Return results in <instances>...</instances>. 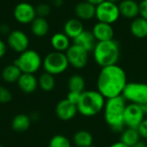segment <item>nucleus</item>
Segmentation results:
<instances>
[{
    "label": "nucleus",
    "mask_w": 147,
    "mask_h": 147,
    "mask_svg": "<svg viewBox=\"0 0 147 147\" xmlns=\"http://www.w3.org/2000/svg\"><path fill=\"white\" fill-rule=\"evenodd\" d=\"M127 84V74L118 65L102 67L96 80L97 90L106 100L121 96Z\"/></svg>",
    "instance_id": "1"
},
{
    "label": "nucleus",
    "mask_w": 147,
    "mask_h": 147,
    "mask_svg": "<svg viewBox=\"0 0 147 147\" xmlns=\"http://www.w3.org/2000/svg\"><path fill=\"white\" fill-rule=\"evenodd\" d=\"M127 102L122 96L107 99L103 108L104 120L114 132H122L125 129L124 112Z\"/></svg>",
    "instance_id": "2"
},
{
    "label": "nucleus",
    "mask_w": 147,
    "mask_h": 147,
    "mask_svg": "<svg viewBox=\"0 0 147 147\" xmlns=\"http://www.w3.org/2000/svg\"><path fill=\"white\" fill-rule=\"evenodd\" d=\"M93 58L101 68L117 65L121 56L120 44L115 40L97 41L93 51Z\"/></svg>",
    "instance_id": "3"
},
{
    "label": "nucleus",
    "mask_w": 147,
    "mask_h": 147,
    "mask_svg": "<svg viewBox=\"0 0 147 147\" xmlns=\"http://www.w3.org/2000/svg\"><path fill=\"white\" fill-rule=\"evenodd\" d=\"M106 99L98 90H84L77 104L78 112L85 117H92L103 110Z\"/></svg>",
    "instance_id": "4"
},
{
    "label": "nucleus",
    "mask_w": 147,
    "mask_h": 147,
    "mask_svg": "<svg viewBox=\"0 0 147 147\" xmlns=\"http://www.w3.org/2000/svg\"><path fill=\"white\" fill-rule=\"evenodd\" d=\"M14 64L22 73L34 74L42 65V59L35 50L27 49L19 54Z\"/></svg>",
    "instance_id": "5"
},
{
    "label": "nucleus",
    "mask_w": 147,
    "mask_h": 147,
    "mask_svg": "<svg viewBox=\"0 0 147 147\" xmlns=\"http://www.w3.org/2000/svg\"><path fill=\"white\" fill-rule=\"evenodd\" d=\"M69 65L65 53L62 52H51L42 60V66L45 71L53 76L65 72Z\"/></svg>",
    "instance_id": "6"
},
{
    "label": "nucleus",
    "mask_w": 147,
    "mask_h": 147,
    "mask_svg": "<svg viewBox=\"0 0 147 147\" xmlns=\"http://www.w3.org/2000/svg\"><path fill=\"white\" fill-rule=\"evenodd\" d=\"M121 96L129 103L146 107L147 105V84L139 82L127 83Z\"/></svg>",
    "instance_id": "7"
},
{
    "label": "nucleus",
    "mask_w": 147,
    "mask_h": 147,
    "mask_svg": "<svg viewBox=\"0 0 147 147\" xmlns=\"http://www.w3.org/2000/svg\"><path fill=\"white\" fill-rule=\"evenodd\" d=\"M120 16L118 3L105 0L96 6V18L97 22L112 25L119 20Z\"/></svg>",
    "instance_id": "8"
},
{
    "label": "nucleus",
    "mask_w": 147,
    "mask_h": 147,
    "mask_svg": "<svg viewBox=\"0 0 147 147\" xmlns=\"http://www.w3.org/2000/svg\"><path fill=\"white\" fill-rule=\"evenodd\" d=\"M146 118L145 107L134 103L127 104L124 112V124L126 127L137 129Z\"/></svg>",
    "instance_id": "9"
},
{
    "label": "nucleus",
    "mask_w": 147,
    "mask_h": 147,
    "mask_svg": "<svg viewBox=\"0 0 147 147\" xmlns=\"http://www.w3.org/2000/svg\"><path fill=\"white\" fill-rule=\"evenodd\" d=\"M69 65L73 68L80 70L84 68L89 60V52L76 44H71L65 52Z\"/></svg>",
    "instance_id": "10"
},
{
    "label": "nucleus",
    "mask_w": 147,
    "mask_h": 147,
    "mask_svg": "<svg viewBox=\"0 0 147 147\" xmlns=\"http://www.w3.org/2000/svg\"><path fill=\"white\" fill-rule=\"evenodd\" d=\"M13 16L16 21L21 24H29L37 16L35 7L28 2L17 3L14 8Z\"/></svg>",
    "instance_id": "11"
},
{
    "label": "nucleus",
    "mask_w": 147,
    "mask_h": 147,
    "mask_svg": "<svg viewBox=\"0 0 147 147\" xmlns=\"http://www.w3.org/2000/svg\"><path fill=\"white\" fill-rule=\"evenodd\" d=\"M7 44L11 50L16 53H21L28 49L29 39L26 33L22 30L16 29L10 31L8 34Z\"/></svg>",
    "instance_id": "12"
},
{
    "label": "nucleus",
    "mask_w": 147,
    "mask_h": 147,
    "mask_svg": "<svg viewBox=\"0 0 147 147\" xmlns=\"http://www.w3.org/2000/svg\"><path fill=\"white\" fill-rule=\"evenodd\" d=\"M55 113L59 120L63 121H68L72 120L78 112L77 105L71 103L65 98L58 102L56 105Z\"/></svg>",
    "instance_id": "13"
},
{
    "label": "nucleus",
    "mask_w": 147,
    "mask_h": 147,
    "mask_svg": "<svg viewBox=\"0 0 147 147\" xmlns=\"http://www.w3.org/2000/svg\"><path fill=\"white\" fill-rule=\"evenodd\" d=\"M96 41L111 40L115 36V30L111 24L97 22L91 30Z\"/></svg>",
    "instance_id": "14"
},
{
    "label": "nucleus",
    "mask_w": 147,
    "mask_h": 147,
    "mask_svg": "<svg viewBox=\"0 0 147 147\" xmlns=\"http://www.w3.org/2000/svg\"><path fill=\"white\" fill-rule=\"evenodd\" d=\"M121 16L134 20L140 16V3L136 0H121L118 3Z\"/></svg>",
    "instance_id": "15"
},
{
    "label": "nucleus",
    "mask_w": 147,
    "mask_h": 147,
    "mask_svg": "<svg viewBox=\"0 0 147 147\" xmlns=\"http://www.w3.org/2000/svg\"><path fill=\"white\" fill-rule=\"evenodd\" d=\"M74 12L77 18L82 22L90 21L96 18V5L84 0L76 4Z\"/></svg>",
    "instance_id": "16"
},
{
    "label": "nucleus",
    "mask_w": 147,
    "mask_h": 147,
    "mask_svg": "<svg viewBox=\"0 0 147 147\" xmlns=\"http://www.w3.org/2000/svg\"><path fill=\"white\" fill-rule=\"evenodd\" d=\"M16 83L19 89L26 94L34 92L38 87V79L34 74L30 73H22Z\"/></svg>",
    "instance_id": "17"
},
{
    "label": "nucleus",
    "mask_w": 147,
    "mask_h": 147,
    "mask_svg": "<svg viewBox=\"0 0 147 147\" xmlns=\"http://www.w3.org/2000/svg\"><path fill=\"white\" fill-rule=\"evenodd\" d=\"M84 30V28L83 22L77 17L67 20L63 27V32L71 40L77 38Z\"/></svg>",
    "instance_id": "18"
},
{
    "label": "nucleus",
    "mask_w": 147,
    "mask_h": 147,
    "mask_svg": "<svg viewBox=\"0 0 147 147\" xmlns=\"http://www.w3.org/2000/svg\"><path fill=\"white\" fill-rule=\"evenodd\" d=\"M96 40L94 37L93 34L90 30H84L77 38L73 40V44H76L78 46H80L84 49H85L87 52H92L96 44Z\"/></svg>",
    "instance_id": "19"
},
{
    "label": "nucleus",
    "mask_w": 147,
    "mask_h": 147,
    "mask_svg": "<svg viewBox=\"0 0 147 147\" xmlns=\"http://www.w3.org/2000/svg\"><path fill=\"white\" fill-rule=\"evenodd\" d=\"M51 46L57 52L65 53L71 46V39L64 32H57L51 37Z\"/></svg>",
    "instance_id": "20"
},
{
    "label": "nucleus",
    "mask_w": 147,
    "mask_h": 147,
    "mask_svg": "<svg viewBox=\"0 0 147 147\" xmlns=\"http://www.w3.org/2000/svg\"><path fill=\"white\" fill-rule=\"evenodd\" d=\"M130 33L138 39L147 37V20L140 16L132 20L130 23Z\"/></svg>",
    "instance_id": "21"
},
{
    "label": "nucleus",
    "mask_w": 147,
    "mask_h": 147,
    "mask_svg": "<svg viewBox=\"0 0 147 147\" xmlns=\"http://www.w3.org/2000/svg\"><path fill=\"white\" fill-rule=\"evenodd\" d=\"M31 33L36 37H44L49 32V23L44 17L36 16L30 23Z\"/></svg>",
    "instance_id": "22"
},
{
    "label": "nucleus",
    "mask_w": 147,
    "mask_h": 147,
    "mask_svg": "<svg viewBox=\"0 0 147 147\" xmlns=\"http://www.w3.org/2000/svg\"><path fill=\"white\" fill-rule=\"evenodd\" d=\"M30 124L31 119L28 115L25 114H19L13 118L11 121V127L16 132L22 133L29 128Z\"/></svg>",
    "instance_id": "23"
},
{
    "label": "nucleus",
    "mask_w": 147,
    "mask_h": 147,
    "mask_svg": "<svg viewBox=\"0 0 147 147\" xmlns=\"http://www.w3.org/2000/svg\"><path fill=\"white\" fill-rule=\"evenodd\" d=\"M140 135L137 129L127 127L121 132L120 141L127 146L133 147L140 140Z\"/></svg>",
    "instance_id": "24"
},
{
    "label": "nucleus",
    "mask_w": 147,
    "mask_h": 147,
    "mask_svg": "<svg viewBox=\"0 0 147 147\" xmlns=\"http://www.w3.org/2000/svg\"><path fill=\"white\" fill-rule=\"evenodd\" d=\"M21 70L13 63L11 65H6L2 71V78L6 83H16L18 81L20 76L22 75Z\"/></svg>",
    "instance_id": "25"
},
{
    "label": "nucleus",
    "mask_w": 147,
    "mask_h": 147,
    "mask_svg": "<svg viewBox=\"0 0 147 147\" xmlns=\"http://www.w3.org/2000/svg\"><path fill=\"white\" fill-rule=\"evenodd\" d=\"M73 143L77 147H88L93 145V136L86 130H79L73 136Z\"/></svg>",
    "instance_id": "26"
},
{
    "label": "nucleus",
    "mask_w": 147,
    "mask_h": 147,
    "mask_svg": "<svg viewBox=\"0 0 147 147\" xmlns=\"http://www.w3.org/2000/svg\"><path fill=\"white\" fill-rule=\"evenodd\" d=\"M69 91H76L82 93L85 90V80L79 74H74L68 80Z\"/></svg>",
    "instance_id": "27"
},
{
    "label": "nucleus",
    "mask_w": 147,
    "mask_h": 147,
    "mask_svg": "<svg viewBox=\"0 0 147 147\" xmlns=\"http://www.w3.org/2000/svg\"><path fill=\"white\" fill-rule=\"evenodd\" d=\"M38 86H40L42 90L47 92L53 90L55 87L54 76L45 71L38 78Z\"/></svg>",
    "instance_id": "28"
},
{
    "label": "nucleus",
    "mask_w": 147,
    "mask_h": 147,
    "mask_svg": "<svg viewBox=\"0 0 147 147\" xmlns=\"http://www.w3.org/2000/svg\"><path fill=\"white\" fill-rule=\"evenodd\" d=\"M49 147H71V141L64 135H54L49 141Z\"/></svg>",
    "instance_id": "29"
},
{
    "label": "nucleus",
    "mask_w": 147,
    "mask_h": 147,
    "mask_svg": "<svg viewBox=\"0 0 147 147\" xmlns=\"http://www.w3.org/2000/svg\"><path fill=\"white\" fill-rule=\"evenodd\" d=\"M35 11H36L37 16L46 18L51 13V5L46 3H40L35 7Z\"/></svg>",
    "instance_id": "30"
},
{
    "label": "nucleus",
    "mask_w": 147,
    "mask_h": 147,
    "mask_svg": "<svg viewBox=\"0 0 147 147\" xmlns=\"http://www.w3.org/2000/svg\"><path fill=\"white\" fill-rule=\"evenodd\" d=\"M12 99V94L9 89L0 86V103H8Z\"/></svg>",
    "instance_id": "31"
},
{
    "label": "nucleus",
    "mask_w": 147,
    "mask_h": 147,
    "mask_svg": "<svg viewBox=\"0 0 147 147\" xmlns=\"http://www.w3.org/2000/svg\"><path fill=\"white\" fill-rule=\"evenodd\" d=\"M83 93V92H82ZM82 93H79V92H76V91H69V93L67 94V96H66V99L71 102V103L77 105L79 99H80V96H81V94Z\"/></svg>",
    "instance_id": "32"
},
{
    "label": "nucleus",
    "mask_w": 147,
    "mask_h": 147,
    "mask_svg": "<svg viewBox=\"0 0 147 147\" xmlns=\"http://www.w3.org/2000/svg\"><path fill=\"white\" fill-rule=\"evenodd\" d=\"M137 130H138V132H139V134L140 135V138L147 140V118H146L140 123V125L138 127Z\"/></svg>",
    "instance_id": "33"
},
{
    "label": "nucleus",
    "mask_w": 147,
    "mask_h": 147,
    "mask_svg": "<svg viewBox=\"0 0 147 147\" xmlns=\"http://www.w3.org/2000/svg\"><path fill=\"white\" fill-rule=\"evenodd\" d=\"M140 16L147 20V0L140 2Z\"/></svg>",
    "instance_id": "34"
},
{
    "label": "nucleus",
    "mask_w": 147,
    "mask_h": 147,
    "mask_svg": "<svg viewBox=\"0 0 147 147\" xmlns=\"http://www.w3.org/2000/svg\"><path fill=\"white\" fill-rule=\"evenodd\" d=\"M6 51H7L6 44L4 43L3 40H2L0 39V59H2V58L5 55Z\"/></svg>",
    "instance_id": "35"
},
{
    "label": "nucleus",
    "mask_w": 147,
    "mask_h": 147,
    "mask_svg": "<svg viewBox=\"0 0 147 147\" xmlns=\"http://www.w3.org/2000/svg\"><path fill=\"white\" fill-rule=\"evenodd\" d=\"M64 3V0H49V4L55 8L61 7Z\"/></svg>",
    "instance_id": "36"
},
{
    "label": "nucleus",
    "mask_w": 147,
    "mask_h": 147,
    "mask_svg": "<svg viewBox=\"0 0 147 147\" xmlns=\"http://www.w3.org/2000/svg\"><path fill=\"white\" fill-rule=\"evenodd\" d=\"M0 32L3 34H9L10 30H9V27L7 25V24H2L0 25Z\"/></svg>",
    "instance_id": "37"
},
{
    "label": "nucleus",
    "mask_w": 147,
    "mask_h": 147,
    "mask_svg": "<svg viewBox=\"0 0 147 147\" xmlns=\"http://www.w3.org/2000/svg\"><path fill=\"white\" fill-rule=\"evenodd\" d=\"M108 147H129V146H127V145H125L124 143H122V142H121V141H118V142H115V143L111 144L109 146H108Z\"/></svg>",
    "instance_id": "38"
},
{
    "label": "nucleus",
    "mask_w": 147,
    "mask_h": 147,
    "mask_svg": "<svg viewBox=\"0 0 147 147\" xmlns=\"http://www.w3.org/2000/svg\"><path fill=\"white\" fill-rule=\"evenodd\" d=\"M85 1H87V2H89V3H92V4L96 6V5L100 4L101 3H102L105 0H85Z\"/></svg>",
    "instance_id": "39"
},
{
    "label": "nucleus",
    "mask_w": 147,
    "mask_h": 147,
    "mask_svg": "<svg viewBox=\"0 0 147 147\" xmlns=\"http://www.w3.org/2000/svg\"><path fill=\"white\" fill-rule=\"evenodd\" d=\"M133 147H147V144L145 141H142V140H140L135 146H134Z\"/></svg>",
    "instance_id": "40"
},
{
    "label": "nucleus",
    "mask_w": 147,
    "mask_h": 147,
    "mask_svg": "<svg viewBox=\"0 0 147 147\" xmlns=\"http://www.w3.org/2000/svg\"><path fill=\"white\" fill-rule=\"evenodd\" d=\"M108 1H110V2H113V3H119L121 0H108Z\"/></svg>",
    "instance_id": "41"
},
{
    "label": "nucleus",
    "mask_w": 147,
    "mask_h": 147,
    "mask_svg": "<svg viewBox=\"0 0 147 147\" xmlns=\"http://www.w3.org/2000/svg\"><path fill=\"white\" fill-rule=\"evenodd\" d=\"M145 111H146V117L147 118V105L145 107Z\"/></svg>",
    "instance_id": "42"
},
{
    "label": "nucleus",
    "mask_w": 147,
    "mask_h": 147,
    "mask_svg": "<svg viewBox=\"0 0 147 147\" xmlns=\"http://www.w3.org/2000/svg\"><path fill=\"white\" fill-rule=\"evenodd\" d=\"M88 147H95V146H94L92 145V146H88Z\"/></svg>",
    "instance_id": "43"
},
{
    "label": "nucleus",
    "mask_w": 147,
    "mask_h": 147,
    "mask_svg": "<svg viewBox=\"0 0 147 147\" xmlns=\"http://www.w3.org/2000/svg\"><path fill=\"white\" fill-rule=\"evenodd\" d=\"M140 1H143V0H140Z\"/></svg>",
    "instance_id": "44"
},
{
    "label": "nucleus",
    "mask_w": 147,
    "mask_h": 147,
    "mask_svg": "<svg viewBox=\"0 0 147 147\" xmlns=\"http://www.w3.org/2000/svg\"><path fill=\"white\" fill-rule=\"evenodd\" d=\"M0 147H3V146H1V145H0Z\"/></svg>",
    "instance_id": "45"
}]
</instances>
